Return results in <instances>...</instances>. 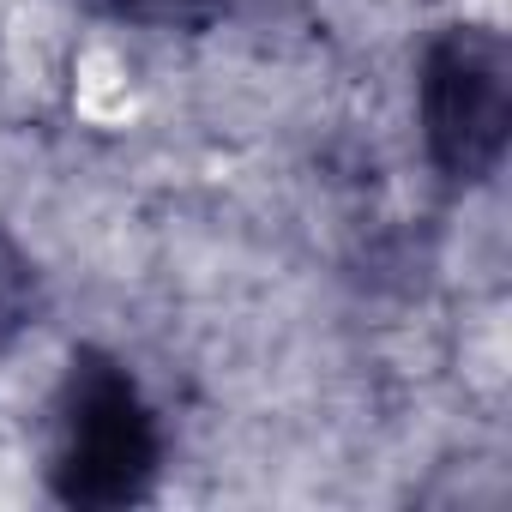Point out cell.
I'll list each match as a JSON object with an SVG mask.
<instances>
[{"mask_svg": "<svg viewBox=\"0 0 512 512\" xmlns=\"http://www.w3.org/2000/svg\"><path fill=\"white\" fill-rule=\"evenodd\" d=\"M506 43L458 25L422 61V133L428 157L452 181H482L506 151Z\"/></svg>", "mask_w": 512, "mask_h": 512, "instance_id": "cell-1", "label": "cell"}, {"mask_svg": "<svg viewBox=\"0 0 512 512\" xmlns=\"http://www.w3.org/2000/svg\"><path fill=\"white\" fill-rule=\"evenodd\" d=\"M157 464V428L115 362H85L67 398V452L61 476L73 500H127Z\"/></svg>", "mask_w": 512, "mask_h": 512, "instance_id": "cell-2", "label": "cell"}, {"mask_svg": "<svg viewBox=\"0 0 512 512\" xmlns=\"http://www.w3.org/2000/svg\"><path fill=\"white\" fill-rule=\"evenodd\" d=\"M25 296H31V278H25V260L13 253V241L0 235V344H7L25 320Z\"/></svg>", "mask_w": 512, "mask_h": 512, "instance_id": "cell-3", "label": "cell"}]
</instances>
